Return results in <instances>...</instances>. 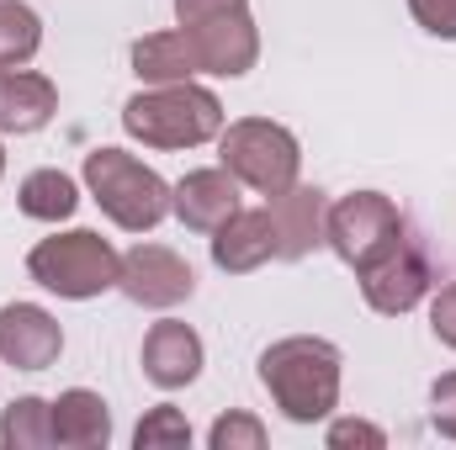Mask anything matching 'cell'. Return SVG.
Returning <instances> with one entry per match:
<instances>
[{"label": "cell", "instance_id": "27", "mask_svg": "<svg viewBox=\"0 0 456 450\" xmlns=\"http://www.w3.org/2000/svg\"><path fill=\"white\" fill-rule=\"evenodd\" d=\"M0 175H5V143H0Z\"/></svg>", "mask_w": 456, "mask_h": 450}, {"label": "cell", "instance_id": "4", "mask_svg": "<svg viewBox=\"0 0 456 450\" xmlns=\"http://www.w3.org/2000/svg\"><path fill=\"white\" fill-rule=\"evenodd\" d=\"M27 276L43 292L64 297V302H91V297L117 292L122 254L112 249V238H102L96 228H69V233H53V238L32 244Z\"/></svg>", "mask_w": 456, "mask_h": 450}, {"label": "cell", "instance_id": "12", "mask_svg": "<svg viewBox=\"0 0 456 450\" xmlns=\"http://www.w3.org/2000/svg\"><path fill=\"white\" fill-rule=\"evenodd\" d=\"M138 360H143V376H149L159 392H181V387H191V382L202 376L208 350H202V334H197L191 324H181V318H159V324L143 334Z\"/></svg>", "mask_w": 456, "mask_h": 450}, {"label": "cell", "instance_id": "23", "mask_svg": "<svg viewBox=\"0 0 456 450\" xmlns=\"http://www.w3.org/2000/svg\"><path fill=\"white\" fill-rule=\"evenodd\" d=\"M324 440H330V450H355V446L382 450L387 446V435H382L371 419H330V435H324Z\"/></svg>", "mask_w": 456, "mask_h": 450}, {"label": "cell", "instance_id": "26", "mask_svg": "<svg viewBox=\"0 0 456 450\" xmlns=\"http://www.w3.org/2000/svg\"><path fill=\"white\" fill-rule=\"evenodd\" d=\"M430 334L441 339L446 350H456V281H446L430 302Z\"/></svg>", "mask_w": 456, "mask_h": 450}, {"label": "cell", "instance_id": "7", "mask_svg": "<svg viewBox=\"0 0 456 450\" xmlns=\"http://www.w3.org/2000/svg\"><path fill=\"white\" fill-rule=\"evenodd\" d=\"M324 233H330V249L350 270H366L371 260H382L387 249H398L409 238V218L382 191H350L340 202H330V228Z\"/></svg>", "mask_w": 456, "mask_h": 450}, {"label": "cell", "instance_id": "18", "mask_svg": "<svg viewBox=\"0 0 456 450\" xmlns=\"http://www.w3.org/2000/svg\"><path fill=\"white\" fill-rule=\"evenodd\" d=\"M16 207L32 218V223H69L75 218V207H80V186H75V175H64V170H32L27 181H21V191H16Z\"/></svg>", "mask_w": 456, "mask_h": 450}, {"label": "cell", "instance_id": "19", "mask_svg": "<svg viewBox=\"0 0 456 450\" xmlns=\"http://www.w3.org/2000/svg\"><path fill=\"white\" fill-rule=\"evenodd\" d=\"M0 446L5 450H48L53 446V403L48 398H11L0 408Z\"/></svg>", "mask_w": 456, "mask_h": 450}, {"label": "cell", "instance_id": "17", "mask_svg": "<svg viewBox=\"0 0 456 450\" xmlns=\"http://www.w3.org/2000/svg\"><path fill=\"white\" fill-rule=\"evenodd\" d=\"M127 59H133V75L143 85H181V80H197L202 75V64H197V53H191V43H186L181 27L143 32Z\"/></svg>", "mask_w": 456, "mask_h": 450}, {"label": "cell", "instance_id": "5", "mask_svg": "<svg viewBox=\"0 0 456 450\" xmlns=\"http://www.w3.org/2000/svg\"><path fill=\"white\" fill-rule=\"evenodd\" d=\"M175 27L186 32L202 75L239 80L260 59V27L249 16V0H175Z\"/></svg>", "mask_w": 456, "mask_h": 450}, {"label": "cell", "instance_id": "22", "mask_svg": "<svg viewBox=\"0 0 456 450\" xmlns=\"http://www.w3.org/2000/svg\"><path fill=\"white\" fill-rule=\"evenodd\" d=\"M208 446L213 450H260L265 446V424H260L255 414L233 408V414H224V419L208 430Z\"/></svg>", "mask_w": 456, "mask_h": 450}, {"label": "cell", "instance_id": "6", "mask_svg": "<svg viewBox=\"0 0 456 450\" xmlns=\"http://www.w3.org/2000/svg\"><path fill=\"white\" fill-rule=\"evenodd\" d=\"M218 165L239 186H249L260 197H276L297 181L303 143H297L292 127H281L271 117H239V122H224V133H218Z\"/></svg>", "mask_w": 456, "mask_h": 450}, {"label": "cell", "instance_id": "20", "mask_svg": "<svg viewBox=\"0 0 456 450\" xmlns=\"http://www.w3.org/2000/svg\"><path fill=\"white\" fill-rule=\"evenodd\" d=\"M43 48V16L27 0H0V69L32 64Z\"/></svg>", "mask_w": 456, "mask_h": 450}, {"label": "cell", "instance_id": "24", "mask_svg": "<svg viewBox=\"0 0 456 450\" xmlns=\"http://www.w3.org/2000/svg\"><path fill=\"white\" fill-rule=\"evenodd\" d=\"M430 424L441 440H456V371L430 382Z\"/></svg>", "mask_w": 456, "mask_h": 450}, {"label": "cell", "instance_id": "14", "mask_svg": "<svg viewBox=\"0 0 456 450\" xmlns=\"http://www.w3.org/2000/svg\"><path fill=\"white\" fill-rule=\"evenodd\" d=\"M276 260V223L271 207H239L224 228H213V265L224 276H249Z\"/></svg>", "mask_w": 456, "mask_h": 450}, {"label": "cell", "instance_id": "15", "mask_svg": "<svg viewBox=\"0 0 456 450\" xmlns=\"http://www.w3.org/2000/svg\"><path fill=\"white\" fill-rule=\"evenodd\" d=\"M59 117V85L37 69H0V133L27 138Z\"/></svg>", "mask_w": 456, "mask_h": 450}, {"label": "cell", "instance_id": "13", "mask_svg": "<svg viewBox=\"0 0 456 450\" xmlns=\"http://www.w3.org/2000/svg\"><path fill=\"white\" fill-rule=\"evenodd\" d=\"M170 213L181 218V228H191V233H213V228H224L239 213V181L228 175L224 165L186 170L170 186Z\"/></svg>", "mask_w": 456, "mask_h": 450}, {"label": "cell", "instance_id": "3", "mask_svg": "<svg viewBox=\"0 0 456 450\" xmlns=\"http://www.w3.org/2000/svg\"><path fill=\"white\" fill-rule=\"evenodd\" d=\"M86 191L122 233H149L170 218V181L149 170L127 149H91L86 154Z\"/></svg>", "mask_w": 456, "mask_h": 450}, {"label": "cell", "instance_id": "16", "mask_svg": "<svg viewBox=\"0 0 456 450\" xmlns=\"http://www.w3.org/2000/svg\"><path fill=\"white\" fill-rule=\"evenodd\" d=\"M112 440V408L91 387H69L53 398V446L64 450H102Z\"/></svg>", "mask_w": 456, "mask_h": 450}, {"label": "cell", "instance_id": "8", "mask_svg": "<svg viewBox=\"0 0 456 450\" xmlns=\"http://www.w3.org/2000/svg\"><path fill=\"white\" fill-rule=\"evenodd\" d=\"M117 292L133 302V308H149V313H170L181 302H191L197 292V276L191 265L170 249V244H133L122 254V276H117Z\"/></svg>", "mask_w": 456, "mask_h": 450}, {"label": "cell", "instance_id": "11", "mask_svg": "<svg viewBox=\"0 0 456 450\" xmlns=\"http://www.w3.org/2000/svg\"><path fill=\"white\" fill-rule=\"evenodd\" d=\"M64 355V329L37 302H5L0 308V366L16 371H48Z\"/></svg>", "mask_w": 456, "mask_h": 450}, {"label": "cell", "instance_id": "25", "mask_svg": "<svg viewBox=\"0 0 456 450\" xmlns=\"http://www.w3.org/2000/svg\"><path fill=\"white\" fill-rule=\"evenodd\" d=\"M409 16H414L430 37L456 43V0H409Z\"/></svg>", "mask_w": 456, "mask_h": 450}, {"label": "cell", "instance_id": "10", "mask_svg": "<svg viewBox=\"0 0 456 450\" xmlns=\"http://www.w3.org/2000/svg\"><path fill=\"white\" fill-rule=\"evenodd\" d=\"M271 207V223H276V260H308L330 244V197L319 186H303L292 181L287 191L265 197Z\"/></svg>", "mask_w": 456, "mask_h": 450}, {"label": "cell", "instance_id": "9", "mask_svg": "<svg viewBox=\"0 0 456 450\" xmlns=\"http://www.w3.org/2000/svg\"><path fill=\"white\" fill-rule=\"evenodd\" d=\"M355 281H361V297H366L371 313H382V318H403V313H414V308L430 297L436 270H430L425 249H419L414 238H403L398 249H387L382 260H371L366 270H355Z\"/></svg>", "mask_w": 456, "mask_h": 450}, {"label": "cell", "instance_id": "2", "mask_svg": "<svg viewBox=\"0 0 456 450\" xmlns=\"http://www.w3.org/2000/svg\"><path fill=\"white\" fill-rule=\"evenodd\" d=\"M224 101L197 80L143 85L122 107V133L138 138L143 149H202L224 133Z\"/></svg>", "mask_w": 456, "mask_h": 450}, {"label": "cell", "instance_id": "21", "mask_svg": "<svg viewBox=\"0 0 456 450\" xmlns=\"http://www.w3.org/2000/svg\"><path fill=\"white\" fill-rule=\"evenodd\" d=\"M133 446H138V450H181V446H191V424H186V414H181V408L159 403V408H149V414L138 419Z\"/></svg>", "mask_w": 456, "mask_h": 450}, {"label": "cell", "instance_id": "1", "mask_svg": "<svg viewBox=\"0 0 456 450\" xmlns=\"http://www.w3.org/2000/svg\"><path fill=\"white\" fill-rule=\"evenodd\" d=\"M340 344L319 334H287L260 350V387L292 424H324L340 408Z\"/></svg>", "mask_w": 456, "mask_h": 450}]
</instances>
